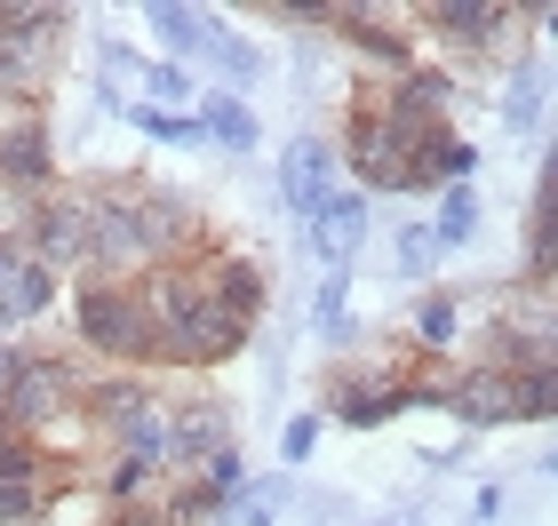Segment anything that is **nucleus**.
Listing matches in <instances>:
<instances>
[{"mask_svg": "<svg viewBox=\"0 0 558 526\" xmlns=\"http://www.w3.org/2000/svg\"><path fill=\"white\" fill-rule=\"evenodd\" d=\"M303 247H312L319 271H351V256L367 247V192L360 184H336L312 208V223H303Z\"/></svg>", "mask_w": 558, "mask_h": 526, "instance_id": "nucleus-8", "label": "nucleus"}, {"mask_svg": "<svg viewBox=\"0 0 558 526\" xmlns=\"http://www.w3.org/2000/svg\"><path fill=\"white\" fill-rule=\"evenodd\" d=\"M223 447H240L232 399H216V391H184V399H168V479L199 470L208 455H223Z\"/></svg>", "mask_w": 558, "mask_h": 526, "instance_id": "nucleus-6", "label": "nucleus"}, {"mask_svg": "<svg viewBox=\"0 0 558 526\" xmlns=\"http://www.w3.org/2000/svg\"><path fill=\"white\" fill-rule=\"evenodd\" d=\"M550 415H558V367L511 375V423H550Z\"/></svg>", "mask_w": 558, "mask_h": 526, "instance_id": "nucleus-21", "label": "nucleus"}, {"mask_svg": "<svg viewBox=\"0 0 558 526\" xmlns=\"http://www.w3.org/2000/svg\"><path fill=\"white\" fill-rule=\"evenodd\" d=\"M192 120H199V136H208V152H232V160H247L264 144V120L247 112V96H232V88H208L199 81V105H192Z\"/></svg>", "mask_w": 558, "mask_h": 526, "instance_id": "nucleus-14", "label": "nucleus"}, {"mask_svg": "<svg viewBox=\"0 0 558 526\" xmlns=\"http://www.w3.org/2000/svg\"><path fill=\"white\" fill-rule=\"evenodd\" d=\"M495 112H502V129H543V57L519 64V81L495 96Z\"/></svg>", "mask_w": 558, "mask_h": 526, "instance_id": "nucleus-20", "label": "nucleus"}, {"mask_svg": "<svg viewBox=\"0 0 558 526\" xmlns=\"http://www.w3.org/2000/svg\"><path fill=\"white\" fill-rule=\"evenodd\" d=\"M0 112H9V105H0Z\"/></svg>", "mask_w": 558, "mask_h": 526, "instance_id": "nucleus-25", "label": "nucleus"}, {"mask_svg": "<svg viewBox=\"0 0 558 526\" xmlns=\"http://www.w3.org/2000/svg\"><path fill=\"white\" fill-rule=\"evenodd\" d=\"M439 415H454L463 431H511V375L454 359L447 367V391H439Z\"/></svg>", "mask_w": 558, "mask_h": 526, "instance_id": "nucleus-9", "label": "nucleus"}, {"mask_svg": "<svg viewBox=\"0 0 558 526\" xmlns=\"http://www.w3.org/2000/svg\"><path fill=\"white\" fill-rule=\"evenodd\" d=\"M199 271H208V304L256 335V328H264V311H271V271H264V256H247V247L223 240Z\"/></svg>", "mask_w": 558, "mask_h": 526, "instance_id": "nucleus-7", "label": "nucleus"}, {"mask_svg": "<svg viewBox=\"0 0 558 526\" xmlns=\"http://www.w3.org/2000/svg\"><path fill=\"white\" fill-rule=\"evenodd\" d=\"M88 223H96V192H88V175H57V192L24 199V216H16V247H24L33 264H48L57 280H81V271H88Z\"/></svg>", "mask_w": 558, "mask_h": 526, "instance_id": "nucleus-3", "label": "nucleus"}, {"mask_svg": "<svg viewBox=\"0 0 558 526\" xmlns=\"http://www.w3.org/2000/svg\"><path fill=\"white\" fill-rule=\"evenodd\" d=\"M336 184H343V175H336V144H327V136H288V144H279V208H288L295 223H312V208Z\"/></svg>", "mask_w": 558, "mask_h": 526, "instance_id": "nucleus-10", "label": "nucleus"}, {"mask_svg": "<svg viewBox=\"0 0 558 526\" xmlns=\"http://www.w3.org/2000/svg\"><path fill=\"white\" fill-rule=\"evenodd\" d=\"M64 311H72V335H81V351H88L96 367L144 375L151 351H160V335H151V319H144L136 280H72V288H64Z\"/></svg>", "mask_w": 558, "mask_h": 526, "instance_id": "nucleus-1", "label": "nucleus"}, {"mask_svg": "<svg viewBox=\"0 0 558 526\" xmlns=\"http://www.w3.org/2000/svg\"><path fill=\"white\" fill-rule=\"evenodd\" d=\"M430 199H439V216H430L423 232L439 240V256L471 247V240H478V192H471V184H447V192H430Z\"/></svg>", "mask_w": 558, "mask_h": 526, "instance_id": "nucleus-16", "label": "nucleus"}, {"mask_svg": "<svg viewBox=\"0 0 558 526\" xmlns=\"http://www.w3.org/2000/svg\"><path fill=\"white\" fill-rule=\"evenodd\" d=\"M64 33H72V9L0 0V105H48L57 64H64Z\"/></svg>", "mask_w": 558, "mask_h": 526, "instance_id": "nucleus-2", "label": "nucleus"}, {"mask_svg": "<svg viewBox=\"0 0 558 526\" xmlns=\"http://www.w3.org/2000/svg\"><path fill=\"white\" fill-rule=\"evenodd\" d=\"M399 335H408L423 359L463 351V343H471V288H439V280H430L415 304H408V328H399Z\"/></svg>", "mask_w": 558, "mask_h": 526, "instance_id": "nucleus-11", "label": "nucleus"}, {"mask_svg": "<svg viewBox=\"0 0 558 526\" xmlns=\"http://www.w3.org/2000/svg\"><path fill=\"white\" fill-rule=\"evenodd\" d=\"M57 304H64V280H57L48 264H33V256L16 247V264L0 271V335L16 343L24 328H40V319L57 311Z\"/></svg>", "mask_w": 558, "mask_h": 526, "instance_id": "nucleus-13", "label": "nucleus"}, {"mask_svg": "<svg viewBox=\"0 0 558 526\" xmlns=\"http://www.w3.org/2000/svg\"><path fill=\"white\" fill-rule=\"evenodd\" d=\"M57 120H48V105H9L0 112V192L16 199H40L57 192Z\"/></svg>", "mask_w": 558, "mask_h": 526, "instance_id": "nucleus-5", "label": "nucleus"}, {"mask_svg": "<svg viewBox=\"0 0 558 526\" xmlns=\"http://www.w3.org/2000/svg\"><path fill=\"white\" fill-rule=\"evenodd\" d=\"M120 120H129L136 136L168 144V152H208V136H199V120H192V112H151V105H120Z\"/></svg>", "mask_w": 558, "mask_h": 526, "instance_id": "nucleus-19", "label": "nucleus"}, {"mask_svg": "<svg viewBox=\"0 0 558 526\" xmlns=\"http://www.w3.org/2000/svg\"><path fill=\"white\" fill-rule=\"evenodd\" d=\"M391 256H399V271H408V280H430V271H439V240H430L423 223H408V232H399V247H391Z\"/></svg>", "mask_w": 558, "mask_h": 526, "instance_id": "nucleus-23", "label": "nucleus"}, {"mask_svg": "<svg viewBox=\"0 0 558 526\" xmlns=\"http://www.w3.org/2000/svg\"><path fill=\"white\" fill-rule=\"evenodd\" d=\"M136 105H151V112H192V105H199V72H184V64H160V57H144Z\"/></svg>", "mask_w": 558, "mask_h": 526, "instance_id": "nucleus-17", "label": "nucleus"}, {"mask_svg": "<svg viewBox=\"0 0 558 526\" xmlns=\"http://www.w3.org/2000/svg\"><path fill=\"white\" fill-rule=\"evenodd\" d=\"M408 24H415V48L439 40L454 64H478V57H502V48H511L519 9H495V0H415Z\"/></svg>", "mask_w": 558, "mask_h": 526, "instance_id": "nucleus-4", "label": "nucleus"}, {"mask_svg": "<svg viewBox=\"0 0 558 526\" xmlns=\"http://www.w3.org/2000/svg\"><path fill=\"white\" fill-rule=\"evenodd\" d=\"M208 72H216L208 88H232V96H247V88H256V72H264V57H256V40H247V33H232V24H223V33H216V48H208Z\"/></svg>", "mask_w": 558, "mask_h": 526, "instance_id": "nucleus-18", "label": "nucleus"}, {"mask_svg": "<svg viewBox=\"0 0 558 526\" xmlns=\"http://www.w3.org/2000/svg\"><path fill=\"white\" fill-rule=\"evenodd\" d=\"M319 439H327V415H312V407L288 415V431H279V470H303L319 455Z\"/></svg>", "mask_w": 558, "mask_h": 526, "instance_id": "nucleus-22", "label": "nucleus"}, {"mask_svg": "<svg viewBox=\"0 0 558 526\" xmlns=\"http://www.w3.org/2000/svg\"><path fill=\"white\" fill-rule=\"evenodd\" d=\"M81 479H72V470H57L48 463L40 479H0V526H40L48 511H57V494H72Z\"/></svg>", "mask_w": 558, "mask_h": 526, "instance_id": "nucleus-15", "label": "nucleus"}, {"mask_svg": "<svg viewBox=\"0 0 558 526\" xmlns=\"http://www.w3.org/2000/svg\"><path fill=\"white\" fill-rule=\"evenodd\" d=\"M16 367H24V343H9V335H0V399H9V383H16Z\"/></svg>", "mask_w": 558, "mask_h": 526, "instance_id": "nucleus-24", "label": "nucleus"}, {"mask_svg": "<svg viewBox=\"0 0 558 526\" xmlns=\"http://www.w3.org/2000/svg\"><path fill=\"white\" fill-rule=\"evenodd\" d=\"M144 24H151V40H160V64H184V72L208 64V48L223 33V16L216 9H192V0H151Z\"/></svg>", "mask_w": 558, "mask_h": 526, "instance_id": "nucleus-12", "label": "nucleus"}]
</instances>
